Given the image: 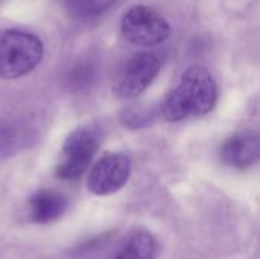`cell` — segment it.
<instances>
[{
    "label": "cell",
    "mask_w": 260,
    "mask_h": 259,
    "mask_svg": "<svg viewBox=\"0 0 260 259\" xmlns=\"http://www.w3.org/2000/svg\"><path fill=\"white\" fill-rule=\"evenodd\" d=\"M218 101V87L212 73L203 66L183 72L178 84L168 93L161 110L168 121L178 122L210 113Z\"/></svg>",
    "instance_id": "6da1fadb"
},
{
    "label": "cell",
    "mask_w": 260,
    "mask_h": 259,
    "mask_svg": "<svg viewBox=\"0 0 260 259\" xmlns=\"http://www.w3.org/2000/svg\"><path fill=\"white\" fill-rule=\"evenodd\" d=\"M44 44L32 32L0 29V79H15L30 73L43 60Z\"/></svg>",
    "instance_id": "7a4b0ae2"
},
{
    "label": "cell",
    "mask_w": 260,
    "mask_h": 259,
    "mask_svg": "<svg viewBox=\"0 0 260 259\" xmlns=\"http://www.w3.org/2000/svg\"><path fill=\"white\" fill-rule=\"evenodd\" d=\"M101 143V131L96 125L87 124L76 128L66 139L59 153L56 176L61 180H75L82 176Z\"/></svg>",
    "instance_id": "3957f363"
},
{
    "label": "cell",
    "mask_w": 260,
    "mask_h": 259,
    "mask_svg": "<svg viewBox=\"0 0 260 259\" xmlns=\"http://www.w3.org/2000/svg\"><path fill=\"white\" fill-rule=\"evenodd\" d=\"M120 31L126 41L136 46H157L171 37V24L154 8L131 6L122 17Z\"/></svg>",
    "instance_id": "277c9868"
},
{
    "label": "cell",
    "mask_w": 260,
    "mask_h": 259,
    "mask_svg": "<svg viewBox=\"0 0 260 259\" xmlns=\"http://www.w3.org/2000/svg\"><path fill=\"white\" fill-rule=\"evenodd\" d=\"M160 72V60L149 52L133 55L119 69L113 92L122 99H131L142 95Z\"/></svg>",
    "instance_id": "5b68a950"
},
{
    "label": "cell",
    "mask_w": 260,
    "mask_h": 259,
    "mask_svg": "<svg viewBox=\"0 0 260 259\" xmlns=\"http://www.w3.org/2000/svg\"><path fill=\"white\" fill-rule=\"evenodd\" d=\"M131 174V160L120 153L105 154L88 174V189L94 195H110L122 189Z\"/></svg>",
    "instance_id": "8992f818"
},
{
    "label": "cell",
    "mask_w": 260,
    "mask_h": 259,
    "mask_svg": "<svg viewBox=\"0 0 260 259\" xmlns=\"http://www.w3.org/2000/svg\"><path fill=\"white\" fill-rule=\"evenodd\" d=\"M260 140L256 133H242L230 137L221 148V159L224 163L245 169L259 160Z\"/></svg>",
    "instance_id": "52a82bcc"
},
{
    "label": "cell",
    "mask_w": 260,
    "mask_h": 259,
    "mask_svg": "<svg viewBox=\"0 0 260 259\" xmlns=\"http://www.w3.org/2000/svg\"><path fill=\"white\" fill-rule=\"evenodd\" d=\"M67 208V200L62 194L50 189H41L35 192L29 202L30 218L35 223H50L58 220Z\"/></svg>",
    "instance_id": "ba28073f"
},
{
    "label": "cell",
    "mask_w": 260,
    "mask_h": 259,
    "mask_svg": "<svg viewBox=\"0 0 260 259\" xmlns=\"http://www.w3.org/2000/svg\"><path fill=\"white\" fill-rule=\"evenodd\" d=\"M157 255L155 238L145 231L134 232L117 250L113 259H154Z\"/></svg>",
    "instance_id": "9c48e42d"
},
{
    "label": "cell",
    "mask_w": 260,
    "mask_h": 259,
    "mask_svg": "<svg viewBox=\"0 0 260 259\" xmlns=\"http://www.w3.org/2000/svg\"><path fill=\"white\" fill-rule=\"evenodd\" d=\"M66 12L73 18L88 20L105 14L116 0H61Z\"/></svg>",
    "instance_id": "30bf717a"
}]
</instances>
